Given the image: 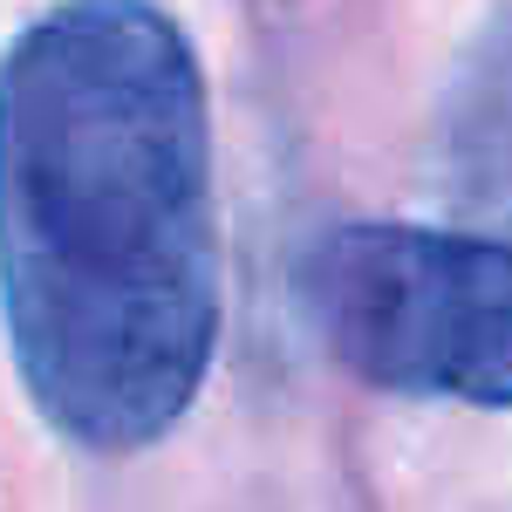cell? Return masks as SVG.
<instances>
[{
	"label": "cell",
	"mask_w": 512,
	"mask_h": 512,
	"mask_svg": "<svg viewBox=\"0 0 512 512\" xmlns=\"http://www.w3.org/2000/svg\"><path fill=\"white\" fill-rule=\"evenodd\" d=\"M212 110L151 0H62L0 55V315L35 410L144 451L219 349Z\"/></svg>",
	"instance_id": "1"
},
{
	"label": "cell",
	"mask_w": 512,
	"mask_h": 512,
	"mask_svg": "<svg viewBox=\"0 0 512 512\" xmlns=\"http://www.w3.org/2000/svg\"><path fill=\"white\" fill-rule=\"evenodd\" d=\"M301 301L328 355L396 396L512 410V246L362 219L308 253Z\"/></svg>",
	"instance_id": "2"
},
{
	"label": "cell",
	"mask_w": 512,
	"mask_h": 512,
	"mask_svg": "<svg viewBox=\"0 0 512 512\" xmlns=\"http://www.w3.org/2000/svg\"><path fill=\"white\" fill-rule=\"evenodd\" d=\"M451 164L458 192L499 219V239L512 246V14L472 48L465 96L451 103Z\"/></svg>",
	"instance_id": "3"
}]
</instances>
